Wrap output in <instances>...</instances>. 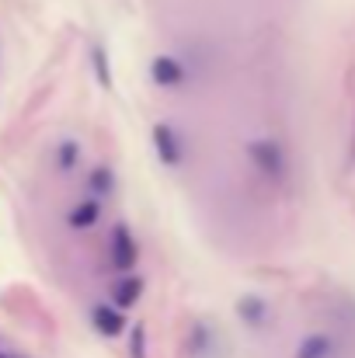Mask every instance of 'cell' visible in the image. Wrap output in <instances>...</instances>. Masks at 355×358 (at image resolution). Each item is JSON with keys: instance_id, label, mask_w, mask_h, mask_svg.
Listing matches in <instances>:
<instances>
[{"instance_id": "cell-1", "label": "cell", "mask_w": 355, "mask_h": 358, "mask_svg": "<svg viewBox=\"0 0 355 358\" xmlns=\"http://www.w3.org/2000/svg\"><path fill=\"white\" fill-rule=\"evenodd\" d=\"M247 157H251V164H254L268 181H282L286 171H289L286 150H282V143H275V139H251V143H247Z\"/></svg>"}, {"instance_id": "cell-2", "label": "cell", "mask_w": 355, "mask_h": 358, "mask_svg": "<svg viewBox=\"0 0 355 358\" xmlns=\"http://www.w3.org/2000/svg\"><path fill=\"white\" fill-rule=\"evenodd\" d=\"M136 261H139V243L129 234L125 223H116L112 227V237H109V264L116 271H132Z\"/></svg>"}, {"instance_id": "cell-3", "label": "cell", "mask_w": 355, "mask_h": 358, "mask_svg": "<svg viewBox=\"0 0 355 358\" xmlns=\"http://www.w3.org/2000/svg\"><path fill=\"white\" fill-rule=\"evenodd\" d=\"M153 153H157V160H160L164 167H178V164H181V157H185L181 136H178L167 122L153 125Z\"/></svg>"}, {"instance_id": "cell-4", "label": "cell", "mask_w": 355, "mask_h": 358, "mask_svg": "<svg viewBox=\"0 0 355 358\" xmlns=\"http://www.w3.org/2000/svg\"><path fill=\"white\" fill-rule=\"evenodd\" d=\"M150 80H153L157 87H167V91L181 87V84H185V66H181V59H174V56H157V59L150 63Z\"/></svg>"}, {"instance_id": "cell-5", "label": "cell", "mask_w": 355, "mask_h": 358, "mask_svg": "<svg viewBox=\"0 0 355 358\" xmlns=\"http://www.w3.org/2000/svg\"><path fill=\"white\" fill-rule=\"evenodd\" d=\"M91 324H95V331H98L102 338H118V334L125 331L122 310L109 306V303H95V306H91Z\"/></svg>"}, {"instance_id": "cell-6", "label": "cell", "mask_w": 355, "mask_h": 358, "mask_svg": "<svg viewBox=\"0 0 355 358\" xmlns=\"http://www.w3.org/2000/svg\"><path fill=\"white\" fill-rule=\"evenodd\" d=\"M98 216H102V206H98V199H81L74 209H70V216H67V227L70 230H91L95 223H98Z\"/></svg>"}, {"instance_id": "cell-7", "label": "cell", "mask_w": 355, "mask_h": 358, "mask_svg": "<svg viewBox=\"0 0 355 358\" xmlns=\"http://www.w3.org/2000/svg\"><path fill=\"white\" fill-rule=\"evenodd\" d=\"M335 355H338V345H335L331 334H310L296 348V358H335Z\"/></svg>"}, {"instance_id": "cell-8", "label": "cell", "mask_w": 355, "mask_h": 358, "mask_svg": "<svg viewBox=\"0 0 355 358\" xmlns=\"http://www.w3.org/2000/svg\"><path fill=\"white\" fill-rule=\"evenodd\" d=\"M237 317H240L244 324H251V327H261V324L268 320V303L258 299V296H244V299L237 303Z\"/></svg>"}, {"instance_id": "cell-9", "label": "cell", "mask_w": 355, "mask_h": 358, "mask_svg": "<svg viewBox=\"0 0 355 358\" xmlns=\"http://www.w3.org/2000/svg\"><path fill=\"white\" fill-rule=\"evenodd\" d=\"M139 296H143V278H139V275H125V278L116 282V310L132 306Z\"/></svg>"}, {"instance_id": "cell-10", "label": "cell", "mask_w": 355, "mask_h": 358, "mask_svg": "<svg viewBox=\"0 0 355 358\" xmlns=\"http://www.w3.org/2000/svg\"><path fill=\"white\" fill-rule=\"evenodd\" d=\"M88 188H91V199H109L116 192V174L112 167H95L88 174Z\"/></svg>"}, {"instance_id": "cell-11", "label": "cell", "mask_w": 355, "mask_h": 358, "mask_svg": "<svg viewBox=\"0 0 355 358\" xmlns=\"http://www.w3.org/2000/svg\"><path fill=\"white\" fill-rule=\"evenodd\" d=\"M91 63H95L98 84H102L105 91H112V66H109V52H105L102 45H95V49H91Z\"/></svg>"}, {"instance_id": "cell-12", "label": "cell", "mask_w": 355, "mask_h": 358, "mask_svg": "<svg viewBox=\"0 0 355 358\" xmlns=\"http://www.w3.org/2000/svg\"><path fill=\"white\" fill-rule=\"evenodd\" d=\"M77 157H81V146H77L74 139H63V143H60V153H56V160H60V171H63V174H67V171H74Z\"/></svg>"}, {"instance_id": "cell-13", "label": "cell", "mask_w": 355, "mask_h": 358, "mask_svg": "<svg viewBox=\"0 0 355 358\" xmlns=\"http://www.w3.org/2000/svg\"><path fill=\"white\" fill-rule=\"evenodd\" d=\"M132 355L143 358V331L136 327V334H132Z\"/></svg>"}, {"instance_id": "cell-14", "label": "cell", "mask_w": 355, "mask_h": 358, "mask_svg": "<svg viewBox=\"0 0 355 358\" xmlns=\"http://www.w3.org/2000/svg\"><path fill=\"white\" fill-rule=\"evenodd\" d=\"M0 358H7V355H0Z\"/></svg>"}]
</instances>
